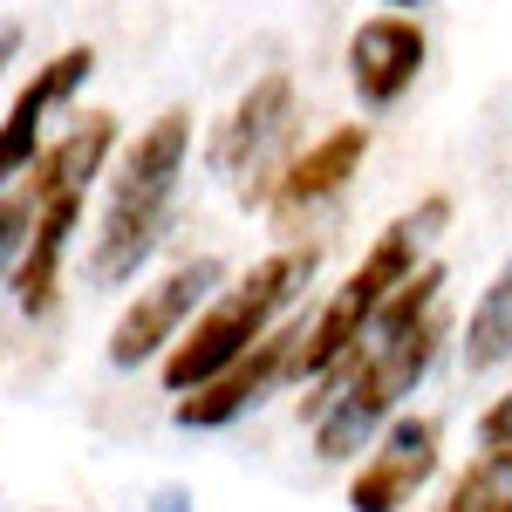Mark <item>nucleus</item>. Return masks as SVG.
Segmentation results:
<instances>
[{"mask_svg": "<svg viewBox=\"0 0 512 512\" xmlns=\"http://www.w3.org/2000/svg\"><path fill=\"white\" fill-rule=\"evenodd\" d=\"M96 76V48H62L55 62H41L35 76L21 82V96L7 103V117H0V185L7 178H28V164L41 158V144H48V110L55 103H69L82 82Z\"/></svg>", "mask_w": 512, "mask_h": 512, "instance_id": "obj_10", "label": "nucleus"}, {"mask_svg": "<svg viewBox=\"0 0 512 512\" xmlns=\"http://www.w3.org/2000/svg\"><path fill=\"white\" fill-rule=\"evenodd\" d=\"M301 328H308V321H287V328L274 321V328H267L246 355H233L219 376H205V383H192V390H178V424H185V431H219V424L246 417V410L287 376Z\"/></svg>", "mask_w": 512, "mask_h": 512, "instance_id": "obj_7", "label": "nucleus"}, {"mask_svg": "<svg viewBox=\"0 0 512 512\" xmlns=\"http://www.w3.org/2000/svg\"><path fill=\"white\" fill-rule=\"evenodd\" d=\"M28 226H35V192H7L0 198V280L14 274V260L28 246Z\"/></svg>", "mask_w": 512, "mask_h": 512, "instance_id": "obj_16", "label": "nucleus"}, {"mask_svg": "<svg viewBox=\"0 0 512 512\" xmlns=\"http://www.w3.org/2000/svg\"><path fill=\"white\" fill-rule=\"evenodd\" d=\"M117 151V117L96 110L89 123H76L62 144H41V158L28 164V192L35 198H55V192H89V178L110 164Z\"/></svg>", "mask_w": 512, "mask_h": 512, "instance_id": "obj_13", "label": "nucleus"}, {"mask_svg": "<svg viewBox=\"0 0 512 512\" xmlns=\"http://www.w3.org/2000/svg\"><path fill=\"white\" fill-rule=\"evenodd\" d=\"M444 226H451V198H424L417 212H403L390 233L362 253V267H355V274L335 287V301H328V308H321V315L301 328L287 376H328V369H335V362H342V355L362 342V328H369V315L383 308V294H390L396 280L417 267V253H424V246H431Z\"/></svg>", "mask_w": 512, "mask_h": 512, "instance_id": "obj_4", "label": "nucleus"}, {"mask_svg": "<svg viewBox=\"0 0 512 512\" xmlns=\"http://www.w3.org/2000/svg\"><path fill=\"white\" fill-rule=\"evenodd\" d=\"M383 7H431V0H383Z\"/></svg>", "mask_w": 512, "mask_h": 512, "instance_id": "obj_20", "label": "nucleus"}, {"mask_svg": "<svg viewBox=\"0 0 512 512\" xmlns=\"http://www.w3.org/2000/svg\"><path fill=\"white\" fill-rule=\"evenodd\" d=\"M151 512H185V492H178V485H164L158 499H151Z\"/></svg>", "mask_w": 512, "mask_h": 512, "instance_id": "obj_19", "label": "nucleus"}, {"mask_svg": "<svg viewBox=\"0 0 512 512\" xmlns=\"http://www.w3.org/2000/svg\"><path fill=\"white\" fill-rule=\"evenodd\" d=\"M437 417H390L369 437L376 451L362 458V472L349 485V512H403L437 472Z\"/></svg>", "mask_w": 512, "mask_h": 512, "instance_id": "obj_8", "label": "nucleus"}, {"mask_svg": "<svg viewBox=\"0 0 512 512\" xmlns=\"http://www.w3.org/2000/svg\"><path fill=\"white\" fill-rule=\"evenodd\" d=\"M185 158H192V110H164L123 151L117 178H110L103 226H96V246H89V280L96 287H123L130 274H144V260L158 253L164 226H171V198H178Z\"/></svg>", "mask_w": 512, "mask_h": 512, "instance_id": "obj_2", "label": "nucleus"}, {"mask_svg": "<svg viewBox=\"0 0 512 512\" xmlns=\"http://www.w3.org/2000/svg\"><path fill=\"white\" fill-rule=\"evenodd\" d=\"M315 267H321V246H280V253H267L239 287H219V294L185 321V335L164 349V390H192L205 376H219L233 355H246L301 294H308Z\"/></svg>", "mask_w": 512, "mask_h": 512, "instance_id": "obj_3", "label": "nucleus"}, {"mask_svg": "<svg viewBox=\"0 0 512 512\" xmlns=\"http://www.w3.org/2000/svg\"><path fill=\"white\" fill-rule=\"evenodd\" d=\"M362 158H369V123H335L328 137H315V144H308V151H301V158L267 185L260 205L274 212L280 233H294L301 219H315L321 205H328V198L362 171Z\"/></svg>", "mask_w": 512, "mask_h": 512, "instance_id": "obj_9", "label": "nucleus"}, {"mask_svg": "<svg viewBox=\"0 0 512 512\" xmlns=\"http://www.w3.org/2000/svg\"><path fill=\"white\" fill-rule=\"evenodd\" d=\"M437 512H512V437L506 444H485L458 472V485L444 492Z\"/></svg>", "mask_w": 512, "mask_h": 512, "instance_id": "obj_15", "label": "nucleus"}, {"mask_svg": "<svg viewBox=\"0 0 512 512\" xmlns=\"http://www.w3.org/2000/svg\"><path fill=\"white\" fill-rule=\"evenodd\" d=\"M499 362H512V260H506V274L485 287V301L472 308V321H465V369L485 376V369H499Z\"/></svg>", "mask_w": 512, "mask_h": 512, "instance_id": "obj_14", "label": "nucleus"}, {"mask_svg": "<svg viewBox=\"0 0 512 512\" xmlns=\"http://www.w3.org/2000/svg\"><path fill=\"white\" fill-rule=\"evenodd\" d=\"M219 280H226V260H212V253L178 260L158 287H144V294L123 308V321L110 328V362H117V369H144L151 355H164L185 335V321L219 294Z\"/></svg>", "mask_w": 512, "mask_h": 512, "instance_id": "obj_5", "label": "nucleus"}, {"mask_svg": "<svg viewBox=\"0 0 512 512\" xmlns=\"http://www.w3.org/2000/svg\"><path fill=\"white\" fill-rule=\"evenodd\" d=\"M478 437H485V444H506V437H512V390L499 396L485 417H478Z\"/></svg>", "mask_w": 512, "mask_h": 512, "instance_id": "obj_17", "label": "nucleus"}, {"mask_svg": "<svg viewBox=\"0 0 512 512\" xmlns=\"http://www.w3.org/2000/svg\"><path fill=\"white\" fill-rule=\"evenodd\" d=\"M444 335H451V315L431 308V315H417L410 328L362 335V342L321 376L328 390L308 403V417H315V451L328 465L369 451V437L396 417V403L424 383V369L437 362V342H444Z\"/></svg>", "mask_w": 512, "mask_h": 512, "instance_id": "obj_1", "label": "nucleus"}, {"mask_svg": "<svg viewBox=\"0 0 512 512\" xmlns=\"http://www.w3.org/2000/svg\"><path fill=\"white\" fill-rule=\"evenodd\" d=\"M424 55H431L424 21H410V14H376V21H362V28L349 35V82H355V96H362L369 110H390L396 96L417 82Z\"/></svg>", "mask_w": 512, "mask_h": 512, "instance_id": "obj_11", "label": "nucleus"}, {"mask_svg": "<svg viewBox=\"0 0 512 512\" xmlns=\"http://www.w3.org/2000/svg\"><path fill=\"white\" fill-rule=\"evenodd\" d=\"M82 226V192H55V198H35V226H28V246L14 260V301L21 315H48L55 308V287H62V253Z\"/></svg>", "mask_w": 512, "mask_h": 512, "instance_id": "obj_12", "label": "nucleus"}, {"mask_svg": "<svg viewBox=\"0 0 512 512\" xmlns=\"http://www.w3.org/2000/svg\"><path fill=\"white\" fill-rule=\"evenodd\" d=\"M21 55V21H0V69Z\"/></svg>", "mask_w": 512, "mask_h": 512, "instance_id": "obj_18", "label": "nucleus"}, {"mask_svg": "<svg viewBox=\"0 0 512 512\" xmlns=\"http://www.w3.org/2000/svg\"><path fill=\"white\" fill-rule=\"evenodd\" d=\"M294 137V82L287 76H260L246 96L233 103V117L219 123L212 137V171L233 178L246 198H267V171H274V151Z\"/></svg>", "mask_w": 512, "mask_h": 512, "instance_id": "obj_6", "label": "nucleus"}, {"mask_svg": "<svg viewBox=\"0 0 512 512\" xmlns=\"http://www.w3.org/2000/svg\"><path fill=\"white\" fill-rule=\"evenodd\" d=\"M48 512H62V506H48Z\"/></svg>", "mask_w": 512, "mask_h": 512, "instance_id": "obj_21", "label": "nucleus"}]
</instances>
